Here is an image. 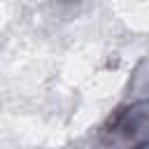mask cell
<instances>
[{"label": "cell", "instance_id": "6da1fadb", "mask_svg": "<svg viewBox=\"0 0 149 149\" xmlns=\"http://www.w3.org/2000/svg\"><path fill=\"white\" fill-rule=\"evenodd\" d=\"M102 140L107 144H123V147L149 144V98L119 107L107 119L102 128Z\"/></svg>", "mask_w": 149, "mask_h": 149}]
</instances>
